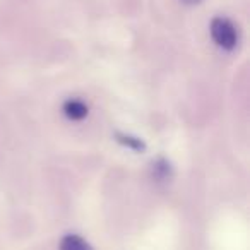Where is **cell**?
<instances>
[{
	"label": "cell",
	"instance_id": "obj_1",
	"mask_svg": "<svg viewBox=\"0 0 250 250\" xmlns=\"http://www.w3.org/2000/svg\"><path fill=\"white\" fill-rule=\"evenodd\" d=\"M212 42L223 50H233L238 43V31L235 24L226 18H214L211 22Z\"/></svg>",
	"mask_w": 250,
	"mask_h": 250
},
{
	"label": "cell",
	"instance_id": "obj_2",
	"mask_svg": "<svg viewBox=\"0 0 250 250\" xmlns=\"http://www.w3.org/2000/svg\"><path fill=\"white\" fill-rule=\"evenodd\" d=\"M63 113L69 120H83L87 115V106L81 100H67L63 103Z\"/></svg>",
	"mask_w": 250,
	"mask_h": 250
},
{
	"label": "cell",
	"instance_id": "obj_3",
	"mask_svg": "<svg viewBox=\"0 0 250 250\" xmlns=\"http://www.w3.org/2000/svg\"><path fill=\"white\" fill-rule=\"evenodd\" d=\"M59 250H93L91 245L79 235H65L60 242Z\"/></svg>",
	"mask_w": 250,
	"mask_h": 250
},
{
	"label": "cell",
	"instance_id": "obj_4",
	"mask_svg": "<svg viewBox=\"0 0 250 250\" xmlns=\"http://www.w3.org/2000/svg\"><path fill=\"white\" fill-rule=\"evenodd\" d=\"M118 137V143H122L124 146L130 147L134 151H143L144 149V144L141 139H136V137H130V136H122V134H117Z\"/></svg>",
	"mask_w": 250,
	"mask_h": 250
},
{
	"label": "cell",
	"instance_id": "obj_5",
	"mask_svg": "<svg viewBox=\"0 0 250 250\" xmlns=\"http://www.w3.org/2000/svg\"><path fill=\"white\" fill-rule=\"evenodd\" d=\"M153 171H154V175H156L158 178H161V180H165V178L170 175V165L167 163L165 160H158L156 163L153 165Z\"/></svg>",
	"mask_w": 250,
	"mask_h": 250
},
{
	"label": "cell",
	"instance_id": "obj_6",
	"mask_svg": "<svg viewBox=\"0 0 250 250\" xmlns=\"http://www.w3.org/2000/svg\"><path fill=\"white\" fill-rule=\"evenodd\" d=\"M184 4H187V5H195V4H201L202 0H182Z\"/></svg>",
	"mask_w": 250,
	"mask_h": 250
}]
</instances>
